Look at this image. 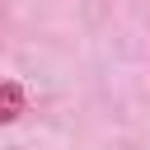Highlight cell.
<instances>
[{
	"label": "cell",
	"instance_id": "1",
	"mask_svg": "<svg viewBox=\"0 0 150 150\" xmlns=\"http://www.w3.org/2000/svg\"><path fill=\"white\" fill-rule=\"evenodd\" d=\"M23 84L19 80H0V122H14L19 112H23Z\"/></svg>",
	"mask_w": 150,
	"mask_h": 150
}]
</instances>
